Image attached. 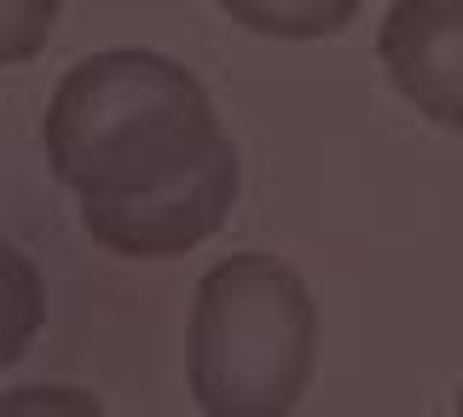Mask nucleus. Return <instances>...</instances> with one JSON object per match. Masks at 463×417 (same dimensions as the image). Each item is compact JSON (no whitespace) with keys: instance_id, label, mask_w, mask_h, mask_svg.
<instances>
[{"instance_id":"1","label":"nucleus","mask_w":463,"mask_h":417,"mask_svg":"<svg viewBox=\"0 0 463 417\" xmlns=\"http://www.w3.org/2000/svg\"><path fill=\"white\" fill-rule=\"evenodd\" d=\"M209 88L168 52L105 47L64 70L47 99V168L76 197H134L192 175L221 146Z\"/></svg>"},{"instance_id":"2","label":"nucleus","mask_w":463,"mask_h":417,"mask_svg":"<svg viewBox=\"0 0 463 417\" xmlns=\"http://www.w3.org/2000/svg\"><path fill=\"white\" fill-rule=\"evenodd\" d=\"M318 365V301L279 255H226L203 272L185 325V377L203 417H289Z\"/></svg>"},{"instance_id":"3","label":"nucleus","mask_w":463,"mask_h":417,"mask_svg":"<svg viewBox=\"0 0 463 417\" xmlns=\"http://www.w3.org/2000/svg\"><path fill=\"white\" fill-rule=\"evenodd\" d=\"M238 204V146L221 139L192 175L134 197H81V226L93 243L128 261H174L226 226Z\"/></svg>"},{"instance_id":"4","label":"nucleus","mask_w":463,"mask_h":417,"mask_svg":"<svg viewBox=\"0 0 463 417\" xmlns=\"http://www.w3.org/2000/svg\"><path fill=\"white\" fill-rule=\"evenodd\" d=\"M376 59L417 117L463 134V0H394Z\"/></svg>"},{"instance_id":"5","label":"nucleus","mask_w":463,"mask_h":417,"mask_svg":"<svg viewBox=\"0 0 463 417\" xmlns=\"http://www.w3.org/2000/svg\"><path fill=\"white\" fill-rule=\"evenodd\" d=\"M238 30L267 41H330L354 24L359 0H214Z\"/></svg>"},{"instance_id":"6","label":"nucleus","mask_w":463,"mask_h":417,"mask_svg":"<svg viewBox=\"0 0 463 417\" xmlns=\"http://www.w3.org/2000/svg\"><path fill=\"white\" fill-rule=\"evenodd\" d=\"M47 319V296H41V272L24 250L0 238V371L18 365Z\"/></svg>"},{"instance_id":"7","label":"nucleus","mask_w":463,"mask_h":417,"mask_svg":"<svg viewBox=\"0 0 463 417\" xmlns=\"http://www.w3.org/2000/svg\"><path fill=\"white\" fill-rule=\"evenodd\" d=\"M58 30V0H0V70L29 64Z\"/></svg>"},{"instance_id":"8","label":"nucleus","mask_w":463,"mask_h":417,"mask_svg":"<svg viewBox=\"0 0 463 417\" xmlns=\"http://www.w3.org/2000/svg\"><path fill=\"white\" fill-rule=\"evenodd\" d=\"M0 417H105L87 388H64V383H29L0 394Z\"/></svg>"},{"instance_id":"9","label":"nucleus","mask_w":463,"mask_h":417,"mask_svg":"<svg viewBox=\"0 0 463 417\" xmlns=\"http://www.w3.org/2000/svg\"><path fill=\"white\" fill-rule=\"evenodd\" d=\"M458 417H463V394H458Z\"/></svg>"}]
</instances>
